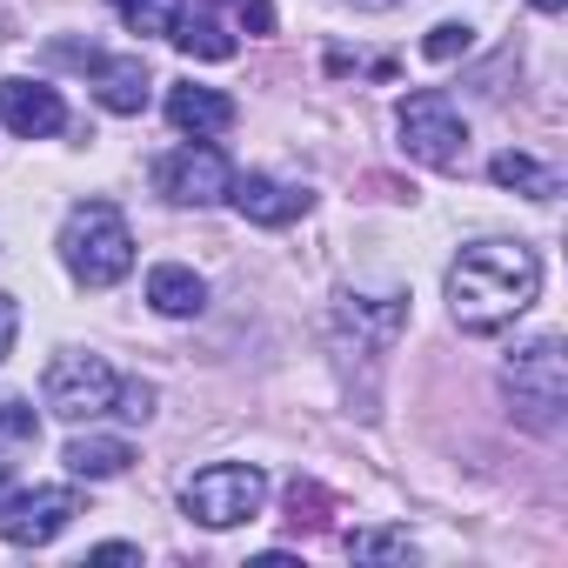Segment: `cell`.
<instances>
[{
	"label": "cell",
	"mask_w": 568,
	"mask_h": 568,
	"mask_svg": "<svg viewBox=\"0 0 568 568\" xmlns=\"http://www.w3.org/2000/svg\"><path fill=\"white\" fill-rule=\"evenodd\" d=\"M541 295V254L528 241H468L448 261V315L462 335H501Z\"/></svg>",
	"instance_id": "6da1fadb"
},
{
	"label": "cell",
	"mask_w": 568,
	"mask_h": 568,
	"mask_svg": "<svg viewBox=\"0 0 568 568\" xmlns=\"http://www.w3.org/2000/svg\"><path fill=\"white\" fill-rule=\"evenodd\" d=\"M61 267L81 281V288H114V281L134 267V227L114 201H81L61 221Z\"/></svg>",
	"instance_id": "7a4b0ae2"
},
{
	"label": "cell",
	"mask_w": 568,
	"mask_h": 568,
	"mask_svg": "<svg viewBox=\"0 0 568 568\" xmlns=\"http://www.w3.org/2000/svg\"><path fill=\"white\" fill-rule=\"evenodd\" d=\"M508 402H515V422L535 428V435H555L561 428V408H568V362H561V342L555 335H535L515 362H508Z\"/></svg>",
	"instance_id": "3957f363"
},
{
	"label": "cell",
	"mask_w": 568,
	"mask_h": 568,
	"mask_svg": "<svg viewBox=\"0 0 568 568\" xmlns=\"http://www.w3.org/2000/svg\"><path fill=\"white\" fill-rule=\"evenodd\" d=\"M395 128H402V148H408L422 168L455 174V168L468 161V121H462V108H455L442 88L408 94V101H402V114H395Z\"/></svg>",
	"instance_id": "277c9868"
},
{
	"label": "cell",
	"mask_w": 568,
	"mask_h": 568,
	"mask_svg": "<svg viewBox=\"0 0 568 568\" xmlns=\"http://www.w3.org/2000/svg\"><path fill=\"white\" fill-rule=\"evenodd\" d=\"M181 501H187V515H194L201 528H241V521L261 515L267 475H261L254 462H214V468H201V475L187 481Z\"/></svg>",
	"instance_id": "5b68a950"
},
{
	"label": "cell",
	"mask_w": 568,
	"mask_h": 568,
	"mask_svg": "<svg viewBox=\"0 0 568 568\" xmlns=\"http://www.w3.org/2000/svg\"><path fill=\"white\" fill-rule=\"evenodd\" d=\"M114 388H121V375H114L101 355H81V348L54 355V362H48V382H41V395H48V408H54L61 422H94V415H108V408H114Z\"/></svg>",
	"instance_id": "8992f818"
},
{
	"label": "cell",
	"mask_w": 568,
	"mask_h": 568,
	"mask_svg": "<svg viewBox=\"0 0 568 568\" xmlns=\"http://www.w3.org/2000/svg\"><path fill=\"white\" fill-rule=\"evenodd\" d=\"M154 181H161V194L181 201V207H214V201H227L234 168H227V154H221L214 141H187V148H174V154L154 168Z\"/></svg>",
	"instance_id": "52a82bcc"
},
{
	"label": "cell",
	"mask_w": 568,
	"mask_h": 568,
	"mask_svg": "<svg viewBox=\"0 0 568 568\" xmlns=\"http://www.w3.org/2000/svg\"><path fill=\"white\" fill-rule=\"evenodd\" d=\"M74 515H81L74 488H28V495L0 501V535H8L14 548H48L54 535H68Z\"/></svg>",
	"instance_id": "ba28073f"
},
{
	"label": "cell",
	"mask_w": 568,
	"mask_h": 568,
	"mask_svg": "<svg viewBox=\"0 0 568 568\" xmlns=\"http://www.w3.org/2000/svg\"><path fill=\"white\" fill-rule=\"evenodd\" d=\"M227 201L241 207V221H254V227H288V221H302L308 214V187H288V181H274V174H234L227 181Z\"/></svg>",
	"instance_id": "9c48e42d"
},
{
	"label": "cell",
	"mask_w": 568,
	"mask_h": 568,
	"mask_svg": "<svg viewBox=\"0 0 568 568\" xmlns=\"http://www.w3.org/2000/svg\"><path fill=\"white\" fill-rule=\"evenodd\" d=\"M0 121H8L21 141H48V134L68 128V108H61V94L48 81L14 74V81H0Z\"/></svg>",
	"instance_id": "30bf717a"
},
{
	"label": "cell",
	"mask_w": 568,
	"mask_h": 568,
	"mask_svg": "<svg viewBox=\"0 0 568 568\" xmlns=\"http://www.w3.org/2000/svg\"><path fill=\"white\" fill-rule=\"evenodd\" d=\"M168 121L181 128V134H194V141H207V134H227L234 128V101L221 94V88H168Z\"/></svg>",
	"instance_id": "8fae6325"
},
{
	"label": "cell",
	"mask_w": 568,
	"mask_h": 568,
	"mask_svg": "<svg viewBox=\"0 0 568 568\" xmlns=\"http://www.w3.org/2000/svg\"><path fill=\"white\" fill-rule=\"evenodd\" d=\"M148 302H154V315L187 322V315H201V308H207V288H201V274H194V267L161 261V267L148 274Z\"/></svg>",
	"instance_id": "7c38bea8"
},
{
	"label": "cell",
	"mask_w": 568,
	"mask_h": 568,
	"mask_svg": "<svg viewBox=\"0 0 568 568\" xmlns=\"http://www.w3.org/2000/svg\"><path fill=\"white\" fill-rule=\"evenodd\" d=\"M61 462H68V475H81V481H114V475H128L134 448L114 442V435H74V442L61 448Z\"/></svg>",
	"instance_id": "4fadbf2b"
},
{
	"label": "cell",
	"mask_w": 568,
	"mask_h": 568,
	"mask_svg": "<svg viewBox=\"0 0 568 568\" xmlns=\"http://www.w3.org/2000/svg\"><path fill=\"white\" fill-rule=\"evenodd\" d=\"M94 74H101V108H108V114H141V108H148V61H141V54L94 61Z\"/></svg>",
	"instance_id": "5bb4252c"
},
{
	"label": "cell",
	"mask_w": 568,
	"mask_h": 568,
	"mask_svg": "<svg viewBox=\"0 0 568 568\" xmlns=\"http://www.w3.org/2000/svg\"><path fill=\"white\" fill-rule=\"evenodd\" d=\"M488 181H495V187H515V194H535V201H548V194H555V174H548L535 154H521V148L495 154V161H488Z\"/></svg>",
	"instance_id": "9a60e30c"
},
{
	"label": "cell",
	"mask_w": 568,
	"mask_h": 568,
	"mask_svg": "<svg viewBox=\"0 0 568 568\" xmlns=\"http://www.w3.org/2000/svg\"><path fill=\"white\" fill-rule=\"evenodd\" d=\"M174 48H181V54H194V61H227V54H234V34H227L221 21H187V14H181Z\"/></svg>",
	"instance_id": "2e32d148"
},
{
	"label": "cell",
	"mask_w": 568,
	"mask_h": 568,
	"mask_svg": "<svg viewBox=\"0 0 568 568\" xmlns=\"http://www.w3.org/2000/svg\"><path fill=\"white\" fill-rule=\"evenodd\" d=\"M114 8H121V21L134 28V34H168L174 41V28H181V0H114Z\"/></svg>",
	"instance_id": "e0dca14e"
},
{
	"label": "cell",
	"mask_w": 568,
	"mask_h": 568,
	"mask_svg": "<svg viewBox=\"0 0 568 568\" xmlns=\"http://www.w3.org/2000/svg\"><path fill=\"white\" fill-rule=\"evenodd\" d=\"M348 555H355V561H408L415 541H408L402 528H362V535H348Z\"/></svg>",
	"instance_id": "ac0fdd59"
},
{
	"label": "cell",
	"mask_w": 568,
	"mask_h": 568,
	"mask_svg": "<svg viewBox=\"0 0 568 568\" xmlns=\"http://www.w3.org/2000/svg\"><path fill=\"white\" fill-rule=\"evenodd\" d=\"M468 21H442V28H428V41H422V54L428 61H455V54H468Z\"/></svg>",
	"instance_id": "d6986e66"
},
{
	"label": "cell",
	"mask_w": 568,
	"mask_h": 568,
	"mask_svg": "<svg viewBox=\"0 0 568 568\" xmlns=\"http://www.w3.org/2000/svg\"><path fill=\"white\" fill-rule=\"evenodd\" d=\"M41 435V415L28 402H0V442H34Z\"/></svg>",
	"instance_id": "ffe728a7"
},
{
	"label": "cell",
	"mask_w": 568,
	"mask_h": 568,
	"mask_svg": "<svg viewBox=\"0 0 568 568\" xmlns=\"http://www.w3.org/2000/svg\"><path fill=\"white\" fill-rule=\"evenodd\" d=\"M108 415L148 422V415H154V388H148V382H121V388H114V408H108Z\"/></svg>",
	"instance_id": "44dd1931"
},
{
	"label": "cell",
	"mask_w": 568,
	"mask_h": 568,
	"mask_svg": "<svg viewBox=\"0 0 568 568\" xmlns=\"http://www.w3.org/2000/svg\"><path fill=\"white\" fill-rule=\"evenodd\" d=\"M14 335H21V308H14L8 295H0V362L14 355Z\"/></svg>",
	"instance_id": "7402d4cb"
},
{
	"label": "cell",
	"mask_w": 568,
	"mask_h": 568,
	"mask_svg": "<svg viewBox=\"0 0 568 568\" xmlns=\"http://www.w3.org/2000/svg\"><path fill=\"white\" fill-rule=\"evenodd\" d=\"M241 21H247L254 34H267V28H274V8H267V0H241Z\"/></svg>",
	"instance_id": "603a6c76"
},
{
	"label": "cell",
	"mask_w": 568,
	"mask_h": 568,
	"mask_svg": "<svg viewBox=\"0 0 568 568\" xmlns=\"http://www.w3.org/2000/svg\"><path fill=\"white\" fill-rule=\"evenodd\" d=\"M94 561H141V548H128V541H101Z\"/></svg>",
	"instance_id": "cb8c5ba5"
},
{
	"label": "cell",
	"mask_w": 568,
	"mask_h": 568,
	"mask_svg": "<svg viewBox=\"0 0 568 568\" xmlns=\"http://www.w3.org/2000/svg\"><path fill=\"white\" fill-rule=\"evenodd\" d=\"M348 8H362V14H382V8H402V0H348Z\"/></svg>",
	"instance_id": "d4e9b609"
},
{
	"label": "cell",
	"mask_w": 568,
	"mask_h": 568,
	"mask_svg": "<svg viewBox=\"0 0 568 568\" xmlns=\"http://www.w3.org/2000/svg\"><path fill=\"white\" fill-rule=\"evenodd\" d=\"M528 8H535V14H561V8H568V0H528Z\"/></svg>",
	"instance_id": "484cf974"
},
{
	"label": "cell",
	"mask_w": 568,
	"mask_h": 568,
	"mask_svg": "<svg viewBox=\"0 0 568 568\" xmlns=\"http://www.w3.org/2000/svg\"><path fill=\"white\" fill-rule=\"evenodd\" d=\"M0 501H8V462H0Z\"/></svg>",
	"instance_id": "4316f807"
}]
</instances>
